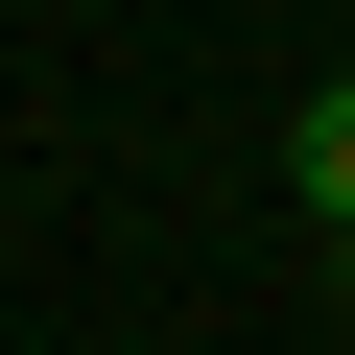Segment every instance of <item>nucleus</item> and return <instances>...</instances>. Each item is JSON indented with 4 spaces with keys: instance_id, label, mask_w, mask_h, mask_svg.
I'll list each match as a JSON object with an SVG mask.
<instances>
[{
    "instance_id": "f257e3e1",
    "label": "nucleus",
    "mask_w": 355,
    "mask_h": 355,
    "mask_svg": "<svg viewBox=\"0 0 355 355\" xmlns=\"http://www.w3.org/2000/svg\"><path fill=\"white\" fill-rule=\"evenodd\" d=\"M284 214H308V237L355 214V71H331V95H284Z\"/></svg>"
},
{
    "instance_id": "f03ea898",
    "label": "nucleus",
    "mask_w": 355,
    "mask_h": 355,
    "mask_svg": "<svg viewBox=\"0 0 355 355\" xmlns=\"http://www.w3.org/2000/svg\"><path fill=\"white\" fill-rule=\"evenodd\" d=\"M331 308H355V214H331Z\"/></svg>"
}]
</instances>
